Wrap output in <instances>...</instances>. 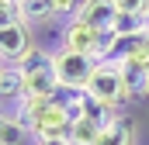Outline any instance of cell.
<instances>
[{"instance_id": "e0dca14e", "label": "cell", "mask_w": 149, "mask_h": 145, "mask_svg": "<svg viewBox=\"0 0 149 145\" xmlns=\"http://www.w3.org/2000/svg\"><path fill=\"white\" fill-rule=\"evenodd\" d=\"M38 145H73L70 138H38Z\"/></svg>"}, {"instance_id": "9c48e42d", "label": "cell", "mask_w": 149, "mask_h": 145, "mask_svg": "<svg viewBox=\"0 0 149 145\" xmlns=\"http://www.w3.org/2000/svg\"><path fill=\"white\" fill-rule=\"evenodd\" d=\"M24 97V72L14 62H3L0 69V104H14Z\"/></svg>"}, {"instance_id": "ba28073f", "label": "cell", "mask_w": 149, "mask_h": 145, "mask_svg": "<svg viewBox=\"0 0 149 145\" xmlns=\"http://www.w3.org/2000/svg\"><path fill=\"white\" fill-rule=\"evenodd\" d=\"M97 145H135V121L128 114H118L111 124L101 131Z\"/></svg>"}, {"instance_id": "ac0fdd59", "label": "cell", "mask_w": 149, "mask_h": 145, "mask_svg": "<svg viewBox=\"0 0 149 145\" xmlns=\"http://www.w3.org/2000/svg\"><path fill=\"white\" fill-rule=\"evenodd\" d=\"M3 121H7V110H0V131H3Z\"/></svg>"}, {"instance_id": "5b68a950", "label": "cell", "mask_w": 149, "mask_h": 145, "mask_svg": "<svg viewBox=\"0 0 149 145\" xmlns=\"http://www.w3.org/2000/svg\"><path fill=\"white\" fill-rule=\"evenodd\" d=\"M35 48V41H31V31H28V24H7V28H0V62H21L28 52Z\"/></svg>"}, {"instance_id": "3957f363", "label": "cell", "mask_w": 149, "mask_h": 145, "mask_svg": "<svg viewBox=\"0 0 149 145\" xmlns=\"http://www.w3.org/2000/svg\"><path fill=\"white\" fill-rule=\"evenodd\" d=\"M94 66H97V59L80 55V52H73V48H59V52H56V62H52L59 86L76 90V93L87 90V83H90V76H94Z\"/></svg>"}, {"instance_id": "8fae6325", "label": "cell", "mask_w": 149, "mask_h": 145, "mask_svg": "<svg viewBox=\"0 0 149 145\" xmlns=\"http://www.w3.org/2000/svg\"><path fill=\"white\" fill-rule=\"evenodd\" d=\"M17 17L21 24H45L56 17V3L52 0H17Z\"/></svg>"}, {"instance_id": "6da1fadb", "label": "cell", "mask_w": 149, "mask_h": 145, "mask_svg": "<svg viewBox=\"0 0 149 145\" xmlns=\"http://www.w3.org/2000/svg\"><path fill=\"white\" fill-rule=\"evenodd\" d=\"M14 117L35 138H70V128H73L70 100H28V97H21Z\"/></svg>"}, {"instance_id": "277c9868", "label": "cell", "mask_w": 149, "mask_h": 145, "mask_svg": "<svg viewBox=\"0 0 149 145\" xmlns=\"http://www.w3.org/2000/svg\"><path fill=\"white\" fill-rule=\"evenodd\" d=\"M111 35L108 31H97V28H87L83 21H70L63 28V48H73L80 55H90V59H104V48H108Z\"/></svg>"}, {"instance_id": "d6986e66", "label": "cell", "mask_w": 149, "mask_h": 145, "mask_svg": "<svg viewBox=\"0 0 149 145\" xmlns=\"http://www.w3.org/2000/svg\"><path fill=\"white\" fill-rule=\"evenodd\" d=\"M146 45H149V35H146Z\"/></svg>"}, {"instance_id": "ffe728a7", "label": "cell", "mask_w": 149, "mask_h": 145, "mask_svg": "<svg viewBox=\"0 0 149 145\" xmlns=\"http://www.w3.org/2000/svg\"><path fill=\"white\" fill-rule=\"evenodd\" d=\"M0 69H3V62H0Z\"/></svg>"}, {"instance_id": "30bf717a", "label": "cell", "mask_w": 149, "mask_h": 145, "mask_svg": "<svg viewBox=\"0 0 149 145\" xmlns=\"http://www.w3.org/2000/svg\"><path fill=\"white\" fill-rule=\"evenodd\" d=\"M111 38H139V35H149V17L146 14H121L118 10V17H114Z\"/></svg>"}, {"instance_id": "4fadbf2b", "label": "cell", "mask_w": 149, "mask_h": 145, "mask_svg": "<svg viewBox=\"0 0 149 145\" xmlns=\"http://www.w3.org/2000/svg\"><path fill=\"white\" fill-rule=\"evenodd\" d=\"M24 135H28V128H24L14 114H7L3 131H0V145H21V142H24Z\"/></svg>"}, {"instance_id": "8992f818", "label": "cell", "mask_w": 149, "mask_h": 145, "mask_svg": "<svg viewBox=\"0 0 149 145\" xmlns=\"http://www.w3.org/2000/svg\"><path fill=\"white\" fill-rule=\"evenodd\" d=\"M114 17H118L114 0H87V7L80 10V17H76V21H83L87 28H97V31H111Z\"/></svg>"}, {"instance_id": "9a60e30c", "label": "cell", "mask_w": 149, "mask_h": 145, "mask_svg": "<svg viewBox=\"0 0 149 145\" xmlns=\"http://www.w3.org/2000/svg\"><path fill=\"white\" fill-rule=\"evenodd\" d=\"M114 7L121 14H146L149 17V0H114Z\"/></svg>"}, {"instance_id": "7a4b0ae2", "label": "cell", "mask_w": 149, "mask_h": 145, "mask_svg": "<svg viewBox=\"0 0 149 145\" xmlns=\"http://www.w3.org/2000/svg\"><path fill=\"white\" fill-rule=\"evenodd\" d=\"M83 93H90V97L104 100V104L114 107V110L121 107V104H128L121 62H108V59H101V62L94 66V76H90V83H87V90H83Z\"/></svg>"}, {"instance_id": "7c38bea8", "label": "cell", "mask_w": 149, "mask_h": 145, "mask_svg": "<svg viewBox=\"0 0 149 145\" xmlns=\"http://www.w3.org/2000/svg\"><path fill=\"white\" fill-rule=\"evenodd\" d=\"M101 124L97 121H90V117H73V128H70V142L73 145H97V138H101Z\"/></svg>"}, {"instance_id": "5bb4252c", "label": "cell", "mask_w": 149, "mask_h": 145, "mask_svg": "<svg viewBox=\"0 0 149 145\" xmlns=\"http://www.w3.org/2000/svg\"><path fill=\"white\" fill-rule=\"evenodd\" d=\"M52 3H56V17H70V21H76L80 10L87 7V0H52Z\"/></svg>"}, {"instance_id": "52a82bcc", "label": "cell", "mask_w": 149, "mask_h": 145, "mask_svg": "<svg viewBox=\"0 0 149 145\" xmlns=\"http://www.w3.org/2000/svg\"><path fill=\"white\" fill-rule=\"evenodd\" d=\"M76 100V117L83 114V117H90V121H97L101 128H108L114 117H118V110L108 107L104 100H97V97H90V93H80V97H73Z\"/></svg>"}, {"instance_id": "44dd1931", "label": "cell", "mask_w": 149, "mask_h": 145, "mask_svg": "<svg viewBox=\"0 0 149 145\" xmlns=\"http://www.w3.org/2000/svg\"><path fill=\"white\" fill-rule=\"evenodd\" d=\"M14 3H17V0H14Z\"/></svg>"}, {"instance_id": "2e32d148", "label": "cell", "mask_w": 149, "mask_h": 145, "mask_svg": "<svg viewBox=\"0 0 149 145\" xmlns=\"http://www.w3.org/2000/svg\"><path fill=\"white\" fill-rule=\"evenodd\" d=\"M21 17H17V3L14 0H0V28H7V24H17Z\"/></svg>"}]
</instances>
